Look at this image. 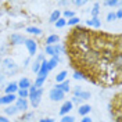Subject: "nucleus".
<instances>
[{
	"label": "nucleus",
	"mask_w": 122,
	"mask_h": 122,
	"mask_svg": "<svg viewBox=\"0 0 122 122\" xmlns=\"http://www.w3.org/2000/svg\"><path fill=\"white\" fill-rule=\"evenodd\" d=\"M39 122H54V119H51V118H46L45 119V118H43V119H40Z\"/></svg>",
	"instance_id": "nucleus-37"
},
{
	"label": "nucleus",
	"mask_w": 122,
	"mask_h": 122,
	"mask_svg": "<svg viewBox=\"0 0 122 122\" xmlns=\"http://www.w3.org/2000/svg\"><path fill=\"white\" fill-rule=\"evenodd\" d=\"M100 58V54L99 51L96 50H87L82 54V64L85 67H92L94 64H97V61Z\"/></svg>",
	"instance_id": "nucleus-2"
},
{
	"label": "nucleus",
	"mask_w": 122,
	"mask_h": 122,
	"mask_svg": "<svg viewBox=\"0 0 122 122\" xmlns=\"http://www.w3.org/2000/svg\"><path fill=\"white\" fill-rule=\"evenodd\" d=\"M26 32L30 33V35H40V33H42V30L39 29V28H35V26H29V28H26Z\"/></svg>",
	"instance_id": "nucleus-23"
},
{
	"label": "nucleus",
	"mask_w": 122,
	"mask_h": 122,
	"mask_svg": "<svg viewBox=\"0 0 122 122\" xmlns=\"http://www.w3.org/2000/svg\"><path fill=\"white\" fill-rule=\"evenodd\" d=\"M79 122H92V118H90V117H83Z\"/></svg>",
	"instance_id": "nucleus-36"
},
{
	"label": "nucleus",
	"mask_w": 122,
	"mask_h": 122,
	"mask_svg": "<svg viewBox=\"0 0 122 122\" xmlns=\"http://www.w3.org/2000/svg\"><path fill=\"white\" fill-rule=\"evenodd\" d=\"M68 25H78L79 24V18L78 17H72V18H69L68 21H67Z\"/></svg>",
	"instance_id": "nucleus-29"
},
{
	"label": "nucleus",
	"mask_w": 122,
	"mask_h": 122,
	"mask_svg": "<svg viewBox=\"0 0 122 122\" xmlns=\"http://www.w3.org/2000/svg\"><path fill=\"white\" fill-rule=\"evenodd\" d=\"M72 107H74V104L71 103V101H65L62 106H61V108H60V114L61 115H67L72 110Z\"/></svg>",
	"instance_id": "nucleus-12"
},
{
	"label": "nucleus",
	"mask_w": 122,
	"mask_h": 122,
	"mask_svg": "<svg viewBox=\"0 0 122 122\" xmlns=\"http://www.w3.org/2000/svg\"><path fill=\"white\" fill-rule=\"evenodd\" d=\"M32 117H33V112H29V114H25L20 119V121H25V122H29V119H32Z\"/></svg>",
	"instance_id": "nucleus-31"
},
{
	"label": "nucleus",
	"mask_w": 122,
	"mask_h": 122,
	"mask_svg": "<svg viewBox=\"0 0 122 122\" xmlns=\"http://www.w3.org/2000/svg\"><path fill=\"white\" fill-rule=\"evenodd\" d=\"M10 42H11V45H22L25 42V38L20 33H13L10 36Z\"/></svg>",
	"instance_id": "nucleus-9"
},
{
	"label": "nucleus",
	"mask_w": 122,
	"mask_h": 122,
	"mask_svg": "<svg viewBox=\"0 0 122 122\" xmlns=\"http://www.w3.org/2000/svg\"><path fill=\"white\" fill-rule=\"evenodd\" d=\"M114 20H117L114 13H108V14H107V21H108V22H112Z\"/></svg>",
	"instance_id": "nucleus-34"
},
{
	"label": "nucleus",
	"mask_w": 122,
	"mask_h": 122,
	"mask_svg": "<svg viewBox=\"0 0 122 122\" xmlns=\"http://www.w3.org/2000/svg\"><path fill=\"white\" fill-rule=\"evenodd\" d=\"M60 18H61L60 10H54L53 13H51V15H50V22H56V21H58Z\"/></svg>",
	"instance_id": "nucleus-19"
},
{
	"label": "nucleus",
	"mask_w": 122,
	"mask_h": 122,
	"mask_svg": "<svg viewBox=\"0 0 122 122\" xmlns=\"http://www.w3.org/2000/svg\"><path fill=\"white\" fill-rule=\"evenodd\" d=\"M17 99L15 94H4L0 97V106H4V104H11L14 100Z\"/></svg>",
	"instance_id": "nucleus-10"
},
{
	"label": "nucleus",
	"mask_w": 122,
	"mask_h": 122,
	"mask_svg": "<svg viewBox=\"0 0 122 122\" xmlns=\"http://www.w3.org/2000/svg\"><path fill=\"white\" fill-rule=\"evenodd\" d=\"M42 94H43V89H42V87H40V89H38V90L35 92V93H29V96H28V97L30 99V104L35 107V108H36L39 104H40Z\"/></svg>",
	"instance_id": "nucleus-4"
},
{
	"label": "nucleus",
	"mask_w": 122,
	"mask_h": 122,
	"mask_svg": "<svg viewBox=\"0 0 122 122\" xmlns=\"http://www.w3.org/2000/svg\"><path fill=\"white\" fill-rule=\"evenodd\" d=\"M74 121H75V118L71 117V115H64L62 119H61V122H74Z\"/></svg>",
	"instance_id": "nucleus-30"
},
{
	"label": "nucleus",
	"mask_w": 122,
	"mask_h": 122,
	"mask_svg": "<svg viewBox=\"0 0 122 122\" xmlns=\"http://www.w3.org/2000/svg\"><path fill=\"white\" fill-rule=\"evenodd\" d=\"M4 92H6V94H14L15 92H18V85L15 83V82L7 83L4 86Z\"/></svg>",
	"instance_id": "nucleus-11"
},
{
	"label": "nucleus",
	"mask_w": 122,
	"mask_h": 122,
	"mask_svg": "<svg viewBox=\"0 0 122 122\" xmlns=\"http://www.w3.org/2000/svg\"><path fill=\"white\" fill-rule=\"evenodd\" d=\"M61 6H65V4H68V1H60Z\"/></svg>",
	"instance_id": "nucleus-41"
},
{
	"label": "nucleus",
	"mask_w": 122,
	"mask_h": 122,
	"mask_svg": "<svg viewBox=\"0 0 122 122\" xmlns=\"http://www.w3.org/2000/svg\"><path fill=\"white\" fill-rule=\"evenodd\" d=\"M117 122H121V117H118V118H117Z\"/></svg>",
	"instance_id": "nucleus-42"
},
{
	"label": "nucleus",
	"mask_w": 122,
	"mask_h": 122,
	"mask_svg": "<svg viewBox=\"0 0 122 122\" xmlns=\"http://www.w3.org/2000/svg\"><path fill=\"white\" fill-rule=\"evenodd\" d=\"M4 83H6V76L0 74V89H4Z\"/></svg>",
	"instance_id": "nucleus-32"
},
{
	"label": "nucleus",
	"mask_w": 122,
	"mask_h": 122,
	"mask_svg": "<svg viewBox=\"0 0 122 122\" xmlns=\"http://www.w3.org/2000/svg\"><path fill=\"white\" fill-rule=\"evenodd\" d=\"M54 24H56V26H57V28H64V26L67 25V21H65L64 18H60L58 21H56Z\"/></svg>",
	"instance_id": "nucleus-27"
},
{
	"label": "nucleus",
	"mask_w": 122,
	"mask_h": 122,
	"mask_svg": "<svg viewBox=\"0 0 122 122\" xmlns=\"http://www.w3.org/2000/svg\"><path fill=\"white\" fill-rule=\"evenodd\" d=\"M49 96H50V100H51V101H61V100L64 99V96H65V94H64L60 89L54 87V89L50 90V94H49Z\"/></svg>",
	"instance_id": "nucleus-5"
},
{
	"label": "nucleus",
	"mask_w": 122,
	"mask_h": 122,
	"mask_svg": "<svg viewBox=\"0 0 122 122\" xmlns=\"http://www.w3.org/2000/svg\"><path fill=\"white\" fill-rule=\"evenodd\" d=\"M29 96V92L26 89H18V99H26Z\"/></svg>",
	"instance_id": "nucleus-24"
},
{
	"label": "nucleus",
	"mask_w": 122,
	"mask_h": 122,
	"mask_svg": "<svg viewBox=\"0 0 122 122\" xmlns=\"http://www.w3.org/2000/svg\"><path fill=\"white\" fill-rule=\"evenodd\" d=\"M0 68H1V72H3L4 76L6 75L7 76L15 75V74L20 71L18 64H17L13 58H4V60L1 61V64H0Z\"/></svg>",
	"instance_id": "nucleus-1"
},
{
	"label": "nucleus",
	"mask_w": 122,
	"mask_h": 122,
	"mask_svg": "<svg viewBox=\"0 0 122 122\" xmlns=\"http://www.w3.org/2000/svg\"><path fill=\"white\" fill-rule=\"evenodd\" d=\"M60 62V58L58 57H51V60L47 61V67H49V71H51L57 67V64Z\"/></svg>",
	"instance_id": "nucleus-16"
},
{
	"label": "nucleus",
	"mask_w": 122,
	"mask_h": 122,
	"mask_svg": "<svg viewBox=\"0 0 122 122\" xmlns=\"http://www.w3.org/2000/svg\"><path fill=\"white\" fill-rule=\"evenodd\" d=\"M79 101H81V100L78 99V97H75V96H74V97H72V101H71V103L74 104V103H79Z\"/></svg>",
	"instance_id": "nucleus-39"
},
{
	"label": "nucleus",
	"mask_w": 122,
	"mask_h": 122,
	"mask_svg": "<svg viewBox=\"0 0 122 122\" xmlns=\"http://www.w3.org/2000/svg\"><path fill=\"white\" fill-rule=\"evenodd\" d=\"M74 79H76V81H82V79H85L83 72H81V71H75V72H74Z\"/></svg>",
	"instance_id": "nucleus-26"
},
{
	"label": "nucleus",
	"mask_w": 122,
	"mask_h": 122,
	"mask_svg": "<svg viewBox=\"0 0 122 122\" xmlns=\"http://www.w3.org/2000/svg\"><path fill=\"white\" fill-rule=\"evenodd\" d=\"M75 6H78V7H81V6H83V4H86V1H83V0H75V1H72Z\"/></svg>",
	"instance_id": "nucleus-35"
},
{
	"label": "nucleus",
	"mask_w": 122,
	"mask_h": 122,
	"mask_svg": "<svg viewBox=\"0 0 122 122\" xmlns=\"http://www.w3.org/2000/svg\"><path fill=\"white\" fill-rule=\"evenodd\" d=\"M74 96L78 97L79 100H89V99H90V93H89V92H83L82 89H79V87H76V89H75Z\"/></svg>",
	"instance_id": "nucleus-7"
},
{
	"label": "nucleus",
	"mask_w": 122,
	"mask_h": 122,
	"mask_svg": "<svg viewBox=\"0 0 122 122\" xmlns=\"http://www.w3.org/2000/svg\"><path fill=\"white\" fill-rule=\"evenodd\" d=\"M25 46H26V49H28V51H29V56H35L36 54V49H38V45H36V42L35 40H32V39H25Z\"/></svg>",
	"instance_id": "nucleus-6"
},
{
	"label": "nucleus",
	"mask_w": 122,
	"mask_h": 122,
	"mask_svg": "<svg viewBox=\"0 0 122 122\" xmlns=\"http://www.w3.org/2000/svg\"><path fill=\"white\" fill-rule=\"evenodd\" d=\"M121 17H122V13H121V10H118V11H117V14H115V18H118V20H119Z\"/></svg>",
	"instance_id": "nucleus-38"
},
{
	"label": "nucleus",
	"mask_w": 122,
	"mask_h": 122,
	"mask_svg": "<svg viewBox=\"0 0 122 122\" xmlns=\"http://www.w3.org/2000/svg\"><path fill=\"white\" fill-rule=\"evenodd\" d=\"M45 81H46L45 76H38V78H36V81H35V85H33V86H35L36 89H40V86L45 83Z\"/></svg>",
	"instance_id": "nucleus-22"
},
{
	"label": "nucleus",
	"mask_w": 122,
	"mask_h": 122,
	"mask_svg": "<svg viewBox=\"0 0 122 122\" xmlns=\"http://www.w3.org/2000/svg\"><path fill=\"white\" fill-rule=\"evenodd\" d=\"M104 4L110 6V7H114V6H119L121 1H118V0H110V1H104Z\"/></svg>",
	"instance_id": "nucleus-28"
},
{
	"label": "nucleus",
	"mask_w": 122,
	"mask_h": 122,
	"mask_svg": "<svg viewBox=\"0 0 122 122\" xmlns=\"http://www.w3.org/2000/svg\"><path fill=\"white\" fill-rule=\"evenodd\" d=\"M100 13V7H99V3H94V7L92 10V17L93 18H97V15Z\"/></svg>",
	"instance_id": "nucleus-25"
},
{
	"label": "nucleus",
	"mask_w": 122,
	"mask_h": 122,
	"mask_svg": "<svg viewBox=\"0 0 122 122\" xmlns=\"http://www.w3.org/2000/svg\"><path fill=\"white\" fill-rule=\"evenodd\" d=\"M56 87H57V89H60V90L65 94V93H68V92H69V81H67V79H65L64 82L57 83V86H56Z\"/></svg>",
	"instance_id": "nucleus-14"
},
{
	"label": "nucleus",
	"mask_w": 122,
	"mask_h": 122,
	"mask_svg": "<svg viewBox=\"0 0 122 122\" xmlns=\"http://www.w3.org/2000/svg\"><path fill=\"white\" fill-rule=\"evenodd\" d=\"M0 122H10L6 117H0Z\"/></svg>",
	"instance_id": "nucleus-40"
},
{
	"label": "nucleus",
	"mask_w": 122,
	"mask_h": 122,
	"mask_svg": "<svg viewBox=\"0 0 122 122\" xmlns=\"http://www.w3.org/2000/svg\"><path fill=\"white\" fill-rule=\"evenodd\" d=\"M64 17L69 20V18H72V17H75V15H74V13H72L71 10H65V11H64Z\"/></svg>",
	"instance_id": "nucleus-33"
},
{
	"label": "nucleus",
	"mask_w": 122,
	"mask_h": 122,
	"mask_svg": "<svg viewBox=\"0 0 122 122\" xmlns=\"http://www.w3.org/2000/svg\"><path fill=\"white\" fill-rule=\"evenodd\" d=\"M57 42H58V36H57V35H50L49 38L46 39V45L47 46L57 45Z\"/></svg>",
	"instance_id": "nucleus-17"
},
{
	"label": "nucleus",
	"mask_w": 122,
	"mask_h": 122,
	"mask_svg": "<svg viewBox=\"0 0 122 122\" xmlns=\"http://www.w3.org/2000/svg\"><path fill=\"white\" fill-rule=\"evenodd\" d=\"M15 108H17V111H24L25 112L28 110V101H26V99H17Z\"/></svg>",
	"instance_id": "nucleus-8"
},
{
	"label": "nucleus",
	"mask_w": 122,
	"mask_h": 122,
	"mask_svg": "<svg viewBox=\"0 0 122 122\" xmlns=\"http://www.w3.org/2000/svg\"><path fill=\"white\" fill-rule=\"evenodd\" d=\"M65 78H67V71H61L60 74L56 75V82L57 83H61V82L65 81Z\"/></svg>",
	"instance_id": "nucleus-20"
},
{
	"label": "nucleus",
	"mask_w": 122,
	"mask_h": 122,
	"mask_svg": "<svg viewBox=\"0 0 122 122\" xmlns=\"http://www.w3.org/2000/svg\"><path fill=\"white\" fill-rule=\"evenodd\" d=\"M18 112L17 111V108H15V106H8L4 108V114H7V115H15Z\"/></svg>",
	"instance_id": "nucleus-21"
},
{
	"label": "nucleus",
	"mask_w": 122,
	"mask_h": 122,
	"mask_svg": "<svg viewBox=\"0 0 122 122\" xmlns=\"http://www.w3.org/2000/svg\"><path fill=\"white\" fill-rule=\"evenodd\" d=\"M90 111H92V107L89 104H82V106H79V108H78V112H79V115H82V117H86Z\"/></svg>",
	"instance_id": "nucleus-13"
},
{
	"label": "nucleus",
	"mask_w": 122,
	"mask_h": 122,
	"mask_svg": "<svg viewBox=\"0 0 122 122\" xmlns=\"http://www.w3.org/2000/svg\"><path fill=\"white\" fill-rule=\"evenodd\" d=\"M17 85H18V89H26V90H28L30 87V81L28 78H22Z\"/></svg>",
	"instance_id": "nucleus-15"
},
{
	"label": "nucleus",
	"mask_w": 122,
	"mask_h": 122,
	"mask_svg": "<svg viewBox=\"0 0 122 122\" xmlns=\"http://www.w3.org/2000/svg\"><path fill=\"white\" fill-rule=\"evenodd\" d=\"M46 53L51 57H58V54L64 53V47L61 45H53V46H46Z\"/></svg>",
	"instance_id": "nucleus-3"
},
{
	"label": "nucleus",
	"mask_w": 122,
	"mask_h": 122,
	"mask_svg": "<svg viewBox=\"0 0 122 122\" xmlns=\"http://www.w3.org/2000/svg\"><path fill=\"white\" fill-rule=\"evenodd\" d=\"M86 24H87L89 26H94V28H100V26H101V22H100L99 18H92L89 21H86Z\"/></svg>",
	"instance_id": "nucleus-18"
}]
</instances>
